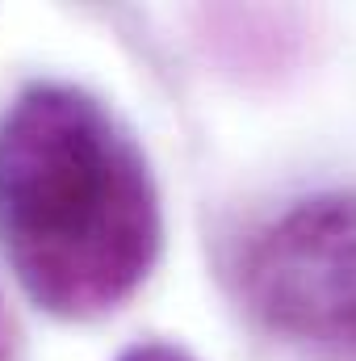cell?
Masks as SVG:
<instances>
[{
  "label": "cell",
  "mask_w": 356,
  "mask_h": 361,
  "mask_svg": "<svg viewBox=\"0 0 356 361\" xmlns=\"http://www.w3.org/2000/svg\"><path fill=\"white\" fill-rule=\"evenodd\" d=\"M113 361H197V357L180 345H168V341H139V345L122 349Z\"/></svg>",
  "instance_id": "3"
},
{
  "label": "cell",
  "mask_w": 356,
  "mask_h": 361,
  "mask_svg": "<svg viewBox=\"0 0 356 361\" xmlns=\"http://www.w3.org/2000/svg\"><path fill=\"white\" fill-rule=\"evenodd\" d=\"M0 252L25 298L68 324L113 315L160 265V180L92 92L34 80L0 114Z\"/></svg>",
  "instance_id": "1"
},
{
  "label": "cell",
  "mask_w": 356,
  "mask_h": 361,
  "mask_svg": "<svg viewBox=\"0 0 356 361\" xmlns=\"http://www.w3.org/2000/svg\"><path fill=\"white\" fill-rule=\"evenodd\" d=\"M8 353H13V319L0 302V361H8Z\"/></svg>",
  "instance_id": "4"
},
{
  "label": "cell",
  "mask_w": 356,
  "mask_h": 361,
  "mask_svg": "<svg viewBox=\"0 0 356 361\" xmlns=\"http://www.w3.org/2000/svg\"><path fill=\"white\" fill-rule=\"evenodd\" d=\"M239 294L268 332L356 353V189L293 202L248 235Z\"/></svg>",
  "instance_id": "2"
}]
</instances>
